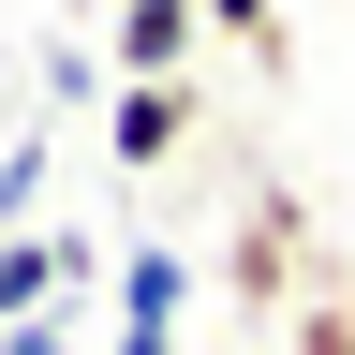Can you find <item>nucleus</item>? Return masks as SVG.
<instances>
[{
  "label": "nucleus",
  "mask_w": 355,
  "mask_h": 355,
  "mask_svg": "<svg viewBox=\"0 0 355 355\" xmlns=\"http://www.w3.org/2000/svg\"><path fill=\"white\" fill-rule=\"evenodd\" d=\"M193 15H207L222 44H252V60H282V0H193Z\"/></svg>",
  "instance_id": "obj_5"
},
{
  "label": "nucleus",
  "mask_w": 355,
  "mask_h": 355,
  "mask_svg": "<svg viewBox=\"0 0 355 355\" xmlns=\"http://www.w3.org/2000/svg\"><path fill=\"white\" fill-rule=\"evenodd\" d=\"M193 119H207V89H193V74H133L119 104H104V163H119V178H148V163L193 148Z\"/></svg>",
  "instance_id": "obj_2"
},
{
  "label": "nucleus",
  "mask_w": 355,
  "mask_h": 355,
  "mask_svg": "<svg viewBox=\"0 0 355 355\" xmlns=\"http://www.w3.org/2000/svg\"><path fill=\"white\" fill-rule=\"evenodd\" d=\"M193 44H207V15H193V0H119V15H104L119 89H133V74H193Z\"/></svg>",
  "instance_id": "obj_3"
},
{
  "label": "nucleus",
  "mask_w": 355,
  "mask_h": 355,
  "mask_svg": "<svg viewBox=\"0 0 355 355\" xmlns=\"http://www.w3.org/2000/svg\"><path fill=\"white\" fill-rule=\"evenodd\" d=\"M178 311H193V266H178L163 237H148V252H119V326H178Z\"/></svg>",
  "instance_id": "obj_4"
},
{
  "label": "nucleus",
  "mask_w": 355,
  "mask_h": 355,
  "mask_svg": "<svg viewBox=\"0 0 355 355\" xmlns=\"http://www.w3.org/2000/svg\"><path fill=\"white\" fill-rule=\"evenodd\" d=\"M178 355H252V340H178Z\"/></svg>",
  "instance_id": "obj_8"
},
{
  "label": "nucleus",
  "mask_w": 355,
  "mask_h": 355,
  "mask_svg": "<svg viewBox=\"0 0 355 355\" xmlns=\"http://www.w3.org/2000/svg\"><path fill=\"white\" fill-rule=\"evenodd\" d=\"M311 282H326V266H311V207H296V193H252L237 237H222V296L266 326V311H296Z\"/></svg>",
  "instance_id": "obj_1"
},
{
  "label": "nucleus",
  "mask_w": 355,
  "mask_h": 355,
  "mask_svg": "<svg viewBox=\"0 0 355 355\" xmlns=\"http://www.w3.org/2000/svg\"><path fill=\"white\" fill-rule=\"evenodd\" d=\"M104 355H178V326H119V340H104Z\"/></svg>",
  "instance_id": "obj_7"
},
{
  "label": "nucleus",
  "mask_w": 355,
  "mask_h": 355,
  "mask_svg": "<svg viewBox=\"0 0 355 355\" xmlns=\"http://www.w3.org/2000/svg\"><path fill=\"white\" fill-rule=\"evenodd\" d=\"M89 15H119V0H89Z\"/></svg>",
  "instance_id": "obj_9"
},
{
  "label": "nucleus",
  "mask_w": 355,
  "mask_h": 355,
  "mask_svg": "<svg viewBox=\"0 0 355 355\" xmlns=\"http://www.w3.org/2000/svg\"><path fill=\"white\" fill-rule=\"evenodd\" d=\"M0 355H74V311H15V326H0Z\"/></svg>",
  "instance_id": "obj_6"
}]
</instances>
